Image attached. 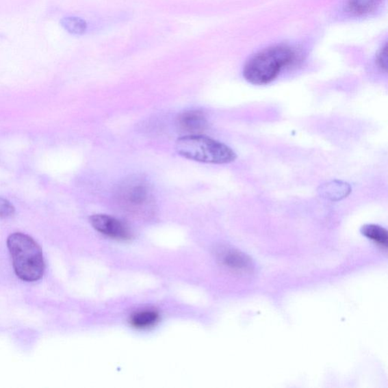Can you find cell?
<instances>
[{"label":"cell","mask_w":388,"mask_h":388,"mask_svg":"<svg viewBox=\"0 0 388 388\" xmlns=\"http://www.w3.org/2000/svg\"><path fill=\"white\" fill-rule=\"evenodd\" d=\"M377 64L378 67L384 70V72H387V46L383 47L380 49L377 57Z\"/></svg>","instance_id":"cell-14"},{"label":"cell","mask_w":388,"mask_h":388,"mask_svg":"<svg viewBox=\"0 0 388 388\" xmlns=\"http://www.w3.org/2000/svg\"><path fill=\"white\" fill-rule=\"evenodd\" d=\"M380 0H349V7L351 12L363 15L375 10Z\"/></svg>","instance_id":"cell-11"},{"label":"cell","mask_w":388,"mask_h":388,"mask_svg":"<svg viewBox=\"0 0 388 388\" xmlns=\"http://www.w3.org/2000/svg\"><path fill=\"white\" fill-rule=\"evenodd\" d=\"M90 222L95 230L112 239L127 242L132 238V232L128 225L115 217L96 214L90 218Z\"/></svg>","instance_id":"cell-5"},{"label":"cell","mask_w":388,"mask_h":388,"mask_svg":"<svg viewBox=\"0 0 388 388\" xmlns=\"http://www.w3.org/2000/svg\"><path fill=\"white\" fill-rule=\"evenodd\" d=\"M175 150L183 158L203 164H227L237 159L231 148L201 135L179 138L175 143Z\"/></svg>","instance_id":"cell-3"},{"label":"cell","mask_w":388,"mask_h":388,"mask_svg":"<svg viewBox=\"0 0 388 388\" xmlns=\"http://www.w3.org/2000/svg\"><path fill=\"white\" fill-rule=\"evenodd\" d=\"M114 197L120 207L133 215H149L154 207V196L149 183L140 177L123 181L116 188Z\"/></svg>","instance_id":"cell-4"},{"label":"cell","mask_w":388,"mask_h":388,"mask_svg":"<svg viewBox=\"0 0 388 388\" xmlns=\"http://www.w3.org/2000/svg\"><path fill=\"white\" fill-rule=\"evenodd\" d=\"M14 270L25 281H36L43 276L45 263L40 246L23 233H14L7 240Z\"/></svg>","instance_id":"cell-2"},{"label":"cell","mask_w":388,"mask_h":388,"mask_svg":"<svg viewBox=\"0 0 388 388\" xmlns=\"http://www.w3.org/2000/svg\"><path fill=\"white\" fill-rule=\"evenodd\" d=\"M16 209L12 204L2 197H0V218H5L15 214Z\"/></svg>","instance_id":"cell-13"},{"label":"cell","mask_w":388,"mask_h":388,"mask_svg":"<svg viewBox=\"0 0 388 388\" xmlns=\"http://www.w3.org/2000/svg\"><path fill=\"white\" fill-rule=\"evenodd\" d=\"M61 24L68 32L75 35H81L87 30L86 23L79 18H65L61 21Z\"/></svg>","instance_id":"cell-12"},{"label":"cell","mask_w":388,"mask_h":388,"mask_svg":"<svg viewBox=\"0 0 388 388\" xmlns=\"http://www.w3.org/2000/svg\"><path fill=\"white\" fill-rule=\"evenodd\" d=\"M297 54L291 47L274 46L253 55L244 68L245 79L254 86H265L277 79L286 67L294 64Z\"/></svg>","instance_id":"cell-1"},{"label":"cell","mask_w":388,"mask_h":388,"mask_svg":"<svg viewBox=\"0 0 388 388\" xmlns=\"http://www.w3.org/2000/svg\"><path fill=\"white\" fill-rule=\"evenodd\" d=\"M218 263L227 269L237 273L250 274L253 271L250 258L238 250L227 246H222L216 251Z\"/></svg>","instance_id":"cell-6"},{"label":"cell","mask_w":388,"mask_h":388,"mask_svg":"<svg viewBox=\"0 0 388 388\" xmlns=\"http://www.w3.org/2000/svg\"><path fill=\"white\" fill-rule=\"evenodd\" d=\"M178 125L181 130L193 135H201L207 129L208 122L202 112L190 110L179 116Z\"/></svg>","instance_id":"cell-7"},{"label":"cell","mask_w":388,"mask_h":388,"mask_svg":"<svg viewBox=\"0 0 388 388\" xmlns=\"http://www.w3.org/2000/svg\"><path fill=\"white\" fill-rule=\"evenodd\" d=\"M160 315L156 310L143 309L133 313L130 316L131 326L137 329H147L156 326L159 322Z\"/></svg>","instance_id":"cell-9"},{"label":"cell","mask_w":388,"mask_h":388,"mask_svg":"<svg viewBox=\"0 0 388 388\" xmlns=\"http://www.w3.org/2000/svg\"><path fill=\"white\" fill-rule=\"evenodd\" d=\"M319 192L324 199L337 201L346 198L350 194L351 187L348 183L335 180L324 183Z\"/></svg>","instance_id":"cell-8"},{"label":"cell","mask_w":388,"mask_h":388,"mask_svg":"<svg viewBox=\"0 0 388 388\" xmlns=\"http://www.w3.org/2000/svg\"><path fill=\"white\" fill-rule=\"evenodd\" d=\"M363 235L384 249L387 248V230L377 224H365L362 228Z\"/></svg>","instance_id":"cell-10"}]
</instances>
